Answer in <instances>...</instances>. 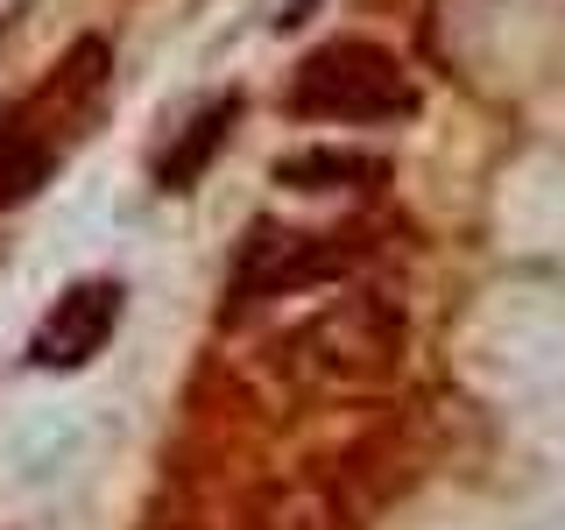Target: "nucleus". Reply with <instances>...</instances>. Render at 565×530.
Returning a JSON list of instances; mask_svg holds the SVG:
<instances>
[{
    "label": "nucleus",
    "instance_id": "1",
    "mask_svg": "<svg viewBox=\"0 0 565 530\" xmlns=\"http://www.w3.org/2000/svg\"><path fill=\"white\" fill-rule=\"evenodd\" d=\"M276 361L297 389H326V396L382 389L403 368V311L388 297H332L326 311L282 332Z\"/></svg>",
    "mask_w": 565,
    "mask_h": 530
},
{
    "label": "nucleus",
    "instance_id": "2",
    "mask_svg": "<svg viewBox=\"0 0 565 530\" xmlns=\"http://www.w3.org/2000/svg\"><path fill=\"white\" fill-rule=\"evenodd\" d=\"M417 106V85L396 50L367 35H332L318 43L290 78V114L305 120H403Z\"/></svg>",
    "mask_w": 565,
    "mask_h": 530
},
{
    "label": "nucleus",
    "instance_id": "3",
    "mask_svg": "<svg viewBox=\"0 0 565 530\" xmlns=\"http://www.w3.org/2000/svg\"><path fill=\"white\" fill-rule=\"evenodd\" d=\"M99 71H106V43H78L57 64V78L29 106H8V114H0V212L22 205L29 191H43V177L57 170L64 135H71V120H78L85 93L99 85Z\"/></svg>",
    "mask_w": 565,
    "mask_h": 530
},
{
    "label": "nucleus",
    "instance_id": "4",
    "mask_svg": "<svg viewBox=\"0 0 565 530\" xmlns=\"http://www.w3.org/2000/svg\"><path fill=\"white\" fill-rule=\"evenodd\" d=\"M367 262V234H305V226H269L262 220L255 234L241 241L234 262V311H255L269 297L290 290H318V283H340Z\"/></svg>",
    "mask_w": 565,
    "mask_h": 530
},
{
    "label": "nucleus",
    "instance_id": "5",
    "mask_svg": "<svg viewBox=\"0 0 565 530\" xmlns=\"http://www.w3.org/2000/svg\"><path fill=\"white\" fill-rule=\"evenodd\" d=\"M114 326H120V283H106V276L99 283H71L57 305L43 311V326H35L29 361H43V368H85L106 340H114Z\"/></svg>",
    "mask_w": 565,
    "mask_h": 530
},
{
    "label": "nucleus",
    "instance_id": "6",
    "mask_svg": "<svg viewBox=\"0 0 565 530\" xmlns=\"http://www.w3.org/2000/svg\"><path fill=\"white\" fill-rule=\"evenodd\" d=\"M234 120H241V93H212L199 114L177 128V141L163 156H156V184L163 191H191L205 177V163L226 149V135H234Z\"/></svg>",
    "mask_w": 565,
    "mask_h": 530
},
{
    "label": "nucleus",
    "instance_id": "7",
    "mask_svg": "<svg viewBox=\"0 0 565 530\" xmlns=\"http://www.w3.org/2000/svg\"><path fill=\"white\" fill-rule=\"evenodd\" d=\"M276 184H290V191H361V184H382V156L318 141V149L282 156V163H276Z\"/></svg>",
    "mask_w": 565,
    "mask_h": 530
},
{
    "label": "nucleus",
    "instance_id": "8",
    "mask_svg": "<svg viewBox=\"0 0 565 530\" xmlns=\"http://www.w3.org/2000/svg\"><path fill=\"white\" fill-rule=\"evenodd\" d=\"M255 530H347V509L326 481H282L255 502Z\"/></svg>",
    "mask_w": 565,
    "mask_h": 530
}]
</instances>
